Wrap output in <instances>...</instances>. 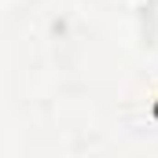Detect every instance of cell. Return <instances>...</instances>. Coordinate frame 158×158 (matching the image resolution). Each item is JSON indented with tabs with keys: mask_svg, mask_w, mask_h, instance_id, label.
I'll return each mask as SVG.
<instances>
[{
	"mask_svg": "<svg viewBox=\"0 0 158 158\" xmlns=\"http://www.w3.org/2000/svg\"><path fill=\"white\" fill-rule=\"evenodd\" d=\"M151 118L158 121V99H155V103H151Z\"/></svg>",
	"mask_w": 158,
	"mask_h": 158,
	"instance_id": "obj_1",
	"label": "cell"
}]
</instances>
